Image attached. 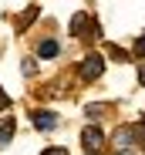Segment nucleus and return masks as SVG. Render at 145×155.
<instances>
[{"label":"nucleus","mask_w":145,"mask_h":155,"mask_svg":"<svg viewBox=\"0 0 145 155\" xmlns=\"http://www.w3.org/2000/svg\"><path fill=\"white\" fill-rule=\"evenodd\" d=\"M101 71H105V61H101V54H88V58L81 61V68H78L81 81H94V78H101Z\"/></svg>","instance_id":"nucleus-1"},{"label":"nucleus","mask_w":145,"mask_h":155,"mask_svg":"<svg viewBox=\"0 0 145 155\" xmlns=\"http://www.w3.org/2000/svg\"><path fill=\"white\" fill-rule=\"evenodd\" d=\"M101 111H105L101 105H88V118H101Z\"/></svg>","instance_id":"nucleus-11"},{"label":"nucleus","mask_w":145,"mask_h":155,"mask_svg":"<svg viewBox=\"0 0 145 155\" xmlns=\"http://www.w3.org/2000/svg\"><path fill=\"white\" fill-rule=\"evenodd\" d=\"M108 54H111L115 61H128V54H125V51H122V47H108Z\"/></svg>","instance_id":"nucleus-9"},{"label":"nucleus","mask_w":145,"mask_h":155,"mask_svg":"<svg viewBox=\"0 0 145 155\" xmlns=\"http://www.w3.org/2000/svg\"><path fill=\"white\" fill-rule=\"evenodd\" d=\"M81 145H84V152H101V148H105L101 128H98V125H88L84 132H81Z\"/></svg>","instance_id":"nucleus-3"},{"label":"nucleus","mask_w":145,"mask_h":155,"mask_svg":"<svg viewBox=\"0 0 145 155\" xmlns=\"http://www.w3.org/2000/svg\"><path fill=\"white\" fill-rule=\"evenodd\" d=\"M71 34H74V37H94L98 27H94V20L88 14H74V17H71Z\"/></svg>","instance_id":"nucleus-2"},{"label":"nucleus","mask_w":145,"mask_h":155,"mask_svg":"<svg viewBox=\"0 0 145 155\" xmlns=\"http://www.w3.org/2000/svg\"><path fill=\"white\" fill-rule=\"evenodd\" d=\"M34 17H37V7H31V10H27V14H24V17H20V20H17V31H24V27H27V24H31V20H34Z\"/></svg>","instance_id":"nucleus-8"},{"label":"nucleus","mask_w":145,"mask_h":155,"mask_svg":"<svg viewBox=\"0 0 145 155\" xmlns=\"http://www.w3.org/2000/svg\"><path fill=\"white\" fill-rule=\"evenodd\" d=\"M58 51H61L58 41H41V44H37V54H41V58H58Z\"/></svg>","instance_id":"nucleus-7"},{"label":"nucleus","mask_w":145,"mask_h":155,"mask_svg":"<svg viewBox=\"0 0 145 155\" xmlns=\"http://www.w3.org/2000/svg\"><path fill=\"white\" fill-rule=\"evenodd\" d=\"M138 81H142V84H145V64H142V68H138Z\"/></svg>","instance_id":"nucleus-14"},{"label":"nucleus","mask_w":145,"mask_h":155,"mask_svg":"<svg viewBox=\"0 0 145 155\" xmlns=\"http://www.w3.org/2000/svg\"><path fill=\"white\" fill-rule=\"evenodd\" d=\"M34 128H41V132L58 128V115L54 111H34Z\"/></svg>","instance_id":"nucleus-5"},{"label":"nucleus","mask_w":145,"mask_h":155,"mask_svg":"<svg viewBox=\"0 0 145 155\" xmlns=\"http://www.w3.org/2000/svg\"><path fill=\"white\" fill-rule=\"evenodd\" d=\"M142 125H145V115H142Z\"/></svg>","instance_id":"nucleus-15"},{"label":"nucleus","mask_w":145,"mask_h":155,"mask_svg":"<svg viewBox=\"0 0 145 155\" xmlns=\"http://www.w3.org/2000/svg\"><path fill=\"white\" fill-rule=\"evenodd\" d=\"M14 138V118H0V145H7Z\"/></svg>","instance_id":"nucleus-6"},{"label":"nucleus","mask_w":145,"mask_h":155,"mask_svg":"<svg viewBox=\"0 0 145 155\" xmlns=\"http://www.w3.org/2000/svg\"><path fill=\"white\" fill-rule=\"evenodd\" d=\"M135 142H138V128H128V125H122V128L115 132V145H118V148H132Z\"/></svg>","instance_id":"nucleus-4"},{"label":"nucleus","mask_w":145,"mask_h":155,"mask_svg":"<svg viewBox=\"0 0 145 155\" xmlns=\"http://www.w3.org/2000/svg\"><path fill=\"white\" fill-rule=\"evenodd\" d=\"M4 108H10V94H7L4 88H0V111H4Z\"/></svg>","instance_id":"nucleus-13"},{"label":"nucleus","mask_w":145,"mask_h":155,"mask_svg":"<svg viewBox=\"0 0 145 155\" xmlns=\"http://www.w3.org/2000/svg\"><path fill=\"white\" fill-rule=\"evenodd\" d=\"M135 54H138V58H145V34L135 41Z\"/></svg>","instance_id":"nucleus-12"},{"label":"nucleus","mask_w":145,"mask_h":155,"mask_svg":"<svg viewBox=\"0 0 145 155\" xmlns=\"http://www.w3.org/2000/svg\"><path fill=\"white\" fill-rule=\"evenodd\" d=\"M41 155H68V148H61V145H51V148H44Z\"/></svg>","instance_id":"nucleus-10"}]
</instances>
